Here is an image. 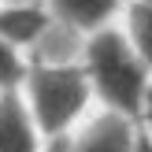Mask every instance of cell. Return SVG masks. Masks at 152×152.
Returning a JSON list of instances; mask_svg holds the SVG:
<instances>
[{"label": "cell", "instance_id": "6da1fadb", "mask_svg": "<svg viewBox=\"0 0 152 152\" xmlns=\"http://www.w3.org/2000/svg\"><path fill=\"white\" fill-rule=\"evenodd\" d=\"M82 67H86L89 82H93V96L108 111L141 119V104H145V89H148V78H152V67L134 48L126 30H119V26L93 30L89 41H86Z\"/></svg>", "mask_w": 152, "mask_h": 152}, {"label": "cell", "instance_id": "7a4b0ae2", "mask_svg": "<svg viewBox=\"0 0 152 152\" xmlns=\"http://www.w3.org/2000/svg\"><path fill=\"white\" fill-rule=\"evenodd\" d=\"M22 93L45 141H52L74 130L93 100V82L82 63H34L22 82Z\"/></svg>", "mask_w": 152, "mask_h": 152}, {"label": "cell", "instance_id": "3957f363", "mask_svg": "<svg viewBox=\"0 0 152 152\" xmlns=\"http://www.w3.org/2000/svg\"><path fill=\"white\" fill-rule=\"evenodd\" d=\"M137 119L119 115V111L104 108L96 119H89L78 134H63L52 137L48 152H141V134H137Z\"/></svg>", "mask_w": 152, "mask_h": 152}, {"label": "cell", "instance_id": "277c9868", "mask_svg": "<svg viewBox=\"0 0 152 152\" xmlns=\"http://www.w3.org/2000/svg\"><path fill=\"white\" fill-rule=\"evenodd\" d=\"M41 126L26 104L22 89L0 93V152H41Z\"/></svg>", "mask_w": 152, "mask_h": 152}, {"label": "cell", "instance_id": "5b68a950", "mask_svg": "<svg viewBox=\"0 0 152 152\" xmlns=\"http://www.w3.org/2000/svg\"><path fill=\"white\" fill-rule=\"evenodd\" d=\"M56 15L48 11V4L37 7V4H7L0 7V37L11 41L15 48H30L45 37V30L52 26Z\"/></svg>", "mask_w": 152, "mask_h": 152}, {"label": "cell", "instance_id": "8992f818", "mask_svg": "<svg viewBox=\"0 0 152 152\" xmlns=\"http://www.w3.org/2000/svg\"><path fill=\"white\" fill-rule=\"evenodd\" d=\"M45 4L63 26L82 30V34L111 26V19L123 11V0H45Z\"/></svg>", "mask_w": 152, "mask_h": 152}, {"label": "cell", "instance_id": "52a82bcc", "mask_svg": "<svg viewBox=\"0 0 152 152\" xmlns=\"http://www.w3.org/2000/svg\"><path fill=\"white\" fill-rule=\"evenodd\" d=\"M126 34H130L134 48L145 56V63L152 67V0H130L126 4Z\"/></svg>", "mask_w": 152, "mask_h": 152}, {"label": "cell", "instance_id": "ba28073f", "mask_svg": "<svg viewBox=\"0 0 152 152\" xmlns=\"http://www.w3.org/2000/svg\"><path fill=\"white\" fill-rule=\"evenodd\" d=\"M26 74H30V63L22 59V48H15L11 41L0 37V93H7V89H22Z\"/></svg>", "mask_w": 152, "mask_h": 152}, {"label": "cell", "instance_id": "9c48e42d", "mask_svg": "<svg viewBox=\"0 0 152 152\" xmlns=\"http://www.w3.org/2000/svg\"><path fill=\"white\" fill-rule=\"evenodd\" d=\"M137 123H141V130H145L148 137H152V78H148V89H145V104H141V119H137Z\"/></svg>", "mask_w": 152, "mask_h": 152}]
</instances>
